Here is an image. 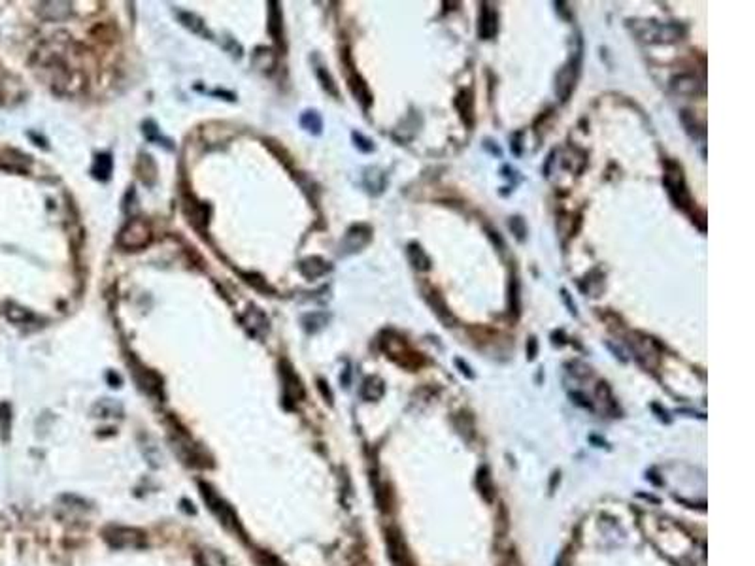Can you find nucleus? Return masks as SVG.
I'll return each mask as SVG.
<instances>
[{
	"label": "nucleus",
	"mask_w": 755,
	"mask_h": 566,
	"mask_svg": "<svg viewBox=\"0 0 755 566\" xmlns=\"http://www.w3.org/2000/svg\"><path fill=\"white\" fill-rule=\"evenodd\" d=\"M350 85H352L353 94L357 96L359 101L365 102V104H368V102H371V93H368V89H366L365 82H363V80H361L359 75H353L352 80H350Z\"/></svg>",
	"instance_id": "19"
},
{
	"label": "nucleus",
	"mask_w": 755,
	"mask_h": 566,
	"mask_svg": "<svg viewBox=\"0 0 755 566\" xmlns=\"http://www.w3.org/2000/svg\"><path fill=\"white\" fill-rule=\"evenodd\" d=\"M299 270H301L302 276L308 277V280H317V277L325 276L331 270V264L321 257H308L299 264Z\"/></svg>",
	"instance_id": "9"
},
{
	"label": "nucleus",
	"mask_w": 755,
	"mask_h": 566,
	"mask_svg": "<svg viewBox=\"0 0 755 566\" xmlns=\"http://www.w3.org/2000/svg\"><path fill=\"white\" fill-rule=\"evenodd\" d=\"M201 559L202 566H231L229 560H226L223 555L217 553V551H214V549H204L201 553Z\"/></svg>",
	"instance_id": "18"
},
{
	"label": "nucleus",
	"mask_w": 755,
	"mask_h": 566,
	"mask_svg": "<svg viewBox=\"0 0 755 566\" xmlns=\"http://www.w3.org/2000/svg\"><path fill=\"white\" fill-rule=\"evenodd\" d=\"M110 174H112V159H110V155H99L93 166V176L96 180L106 182Z\"/></svg>",
	"instance_id": "15"
},
{
	"label": "nucleus",
	"mask_w": 755,
	"mask_h": 566,
	"mask_svg": "<svg viewBox=\"0 0 755 566\" xmlns=\"http://www.w3.org/2000/svg\"><path fill=\"white\" fill-rule=\"evenodd\" d=\"M361 395L365 396L366 400H378L380 396L384 395V382L376 376L366 377L365 385L361 389Z\"/></svg>",
	"instance_id": "14"
},
{
	"label": "nucleus",
	"mask_w": 755,
	"mask_h": 566,
	"mask_svg": "<svg viewBox=\"0 0 755 566\" xmlns=\"http://www.w3.org/2000/svg\"><path fill=\"white\" fill-rule=\"evenodd\" d=\"M301 125L306 129V131L314 132V134H319L321 132V117L317 112H304L301 117Z\"/></svg>",
	"instance_id": "17"
},
{
	"label": "nucleus",
	"mask_w": 755,
	"mask_h": 566,
	"mask_svg": "<svg viewBox=\"0 0 755 566\" xmlns=\"http://www.w3.org/2000/svg\"><path fill=\"white\" fill-rule=\"evenodd\" d=\"M527 353H528V358H535V355H536V340L535 338L528 340Z\"/></svg>",
	"instance_id": "25"
},
{
	"label": "nucleus",
	"mask_w": 755,
	"mask_h": 566,
	"mask_svg": "<svg viewBox=\"0 0 755 566\" xmlns=\"http://www.w3.org/2000/svg\"><path fill=\"white\" fill-rule=\"evenodd\" d=\"M317 78H319L321 82H323V83H321V85H323V87L327 89L329 93L334 94V96H336V94H338V91H336V87H334V82H333V80H331V75H329L327 72H325V70L321 68V66H319V68H317Z\"/></svg>",
	"instance_id": "21"
},
{
	"label": "nucleus",
	"mask_w": 755,
	"mask_h": 566,
	"mask_svg": "<svg viewBox=\"0 0 755 566\" xmlns=\"http://www.w3.org/2000/svg\"><path fill=\"white\" fill-rule=\"evenodd\" d=\"M353 140L357 142V147L361 151H365V153H371V151H374V144H372L371 140L365 138V136H361L359 132H353Z\"/></svg>",
	"instance_id": "23"
},
{
	"label": "nucleus",
	"mask_w": 755,
	"mask_h": 566,
	"mask_svg": "<svg viewBox=\"0 0 755 566\" xmlns=\"http://www.w3.org/2000/svg\"><path fill=\"white\" fill-rule=\"evenodd\" d=\"M580 63H582V53H576L573 55V59L568 61L565 68H561V72L557 74V94H559L563 101H566L570 93H573L574 85H576V75H578Z\"/></svg>",
	"instance_id": "6"
},
{
	"label": "nucleus",
	"mask_w": 755,
	"mask_h": 566,
	"mask_svg": "<svg viewBox=\"0 0 755 566\" xmlns=\"http://www.w3.org/2000/svg\"><path fill=\"white\" fill-rule=\"evenodd\" d=\"M429 304L434 308V312H436V315H438V319H440L446 327H452L453 323H455V317H453L452 312L447 310L446 302L442 300V296L438 295V293H433V296H429Z\"/></svg>",
	"instance_id": "12"
},
{
	"label": "nucleus",
	"mask_w": 755,
	"mask_h": 566,
	"mask_svg": "<svg viewBox=\"0 0 755 566\" xmlns=\"http://www.w3.org/2000/svg\"><path fill=\"white\" fill-rule=\"evenodd\" d=\"M498 31V15L497 12L489 6V4H484L482 6V13H480V38L482 40H491L495 36Z\"/></svg>",
	"instance_id": "8"
},
{
	"label": "nucleus",
	"mask_w": 755,
	"mask_h": 566,
	"mask_svg": "<svg viewBox=\"0 0 755 566\" xmlns=\"http://www.w3.org/2000/svg\"><path fill=\"white\" fill-rule=\"evenodd\" d=\"M178 17H180V21H182L183 25L187 27V29H191V31L195 32V34H204V36H210V32L204 29V23H202L201 19L196 17V15H193V13H185V12H180L178 13Z\"/></svg>",
	"instance_id": "16"
},
{
	"label": "nucleus",
	"mask_w": 755,
	"mask_h": 566,
	"mask_svg": "<svg viewBox=\"0 0 755 566\" xmlns=\"http://www.w3.org/2000/svg\"><path fill=\"white\" fill-rule=\"evenodd\" d=\"M510 226H512V231H514V233H517V238L519 240L525 238V225H523L522 217H512Z\"/></svg>",
	"instance_id": "24"
},
{
	"label": "nucleus",
	"mask_w": 755,
	"mask_h": 566,
	"mask_svg": "<svg viewBox=\"0 0 755 566\" xmlns=\"http://www.w3.org/2000/svg\"><path fill=\"white\" fill-rule=\"evenodd\" d=\"M389 549L391 559H393L395 566H414L412 560H410V555L408 551H406L403 538L396 535V532H389Z\"/></svg>",
	"instance_id": "10"
},
{
	"label": "nucleus",
	"mask_w": 755,
	"mask_h": 566,
	"mask_svg": "<svg viewBox=\"0 0 755 566\" xmlns=\"http://www.w3.org/2000/svg\"><path fill=\"white\" fill-rule=\"evenodd\" d=\"M372 231L366 225H355L352 226L347 234L344 236V242H342V249L344 253H355L359 249H363L368 242H371Z\"/></svg>",
	"instance_id": "7"
},
{
	"label": "nucleus",
	"mask_w": 755,
	"mask_h": 566,
	"mask_svg": "<svg viewBox=\"0 0 755 566\" xmlns=\"http://www.w3.org/2000/svg\"><path fill=\"white\" fill-rule=\"evenodd\" d=\"M635 31L646 42H676L684 34V29L680 25L657 23V21H644V23L636 21Z\"/></svg>",
	"instance_id": "2"
},
{
	"label": "nucleus",
	"mask_w": 755,
	"mask_h": 566,
	"mask_svg": "<svg viewBox=\"0 0 755 566\" xmlns=\"http://www.w3.org/2000/svg\"><path fill=\"white\" fill-rule=\"evenodd\" d=\"M670 85H673L674 91L680 94H697L703 91V83L698 82L697 78H693V75H687V74H682V75H678V78H674Z\"/></svg>",
	"instance_id": "11"
},
{
	"label": "nucleus",
	"mask_w": 755,
	"mask_h": 566,
	"mask_svg": "<svg viewBox=\"0 0 755 566\" xmlns=\"http://www.w3.org/2000/svg\"><path fill=\"white\" fill-rule=\"evenodd\" d=\"M6 317L10 321H13V323H25V321L31 319V314H29L27 310L10 304V306H8V310H6Z\"/></svg>",
	"instance_id": "20"
},
{
	"label": "nucleus",
	"mask_w": 755,
	"mask_h": 566,
	"mask_svg": "<svg viewBox=\"0 0 755 566\" xmlns=\"http://www.w3.org/2000/svg\"><path fill=\"white\" fill-rule=\"evenodd\" d=\"M665 185H667L670 198L676 202V206H680V208L689 206V193H687L686 183H684V176H682V168H680V166H676V164H673V163L667 164Z\"/></svg>",
	"instance_id": "4"
},
{
	"label": "nucleus",
	"mask_w": 755,
	"mask_h": 566,
	"mask_svg": "<svg viewBox=\"0 0 755 566\" xmlns=\"http://www.w3.org/2000/svg\"><path fill=\"white\" fill-rule=\"evenodd\" d=\"M96 408H101L102 417H110V415H113V414H115V412H117V414H121V406H120V404L108 402V400H101V404H96Z\"/></svg>",
	"instance_id": "22"
},
{
	"label": "nucleus",
	"mask_w": 755,
	"mask_h": 566,
	"mask_svg": "<svg viewBox=\"0 0 755 566\" xmlns=\"http://www.w3.org/2000/svg\"><path fill=\"white\" fill-rule=\"evenodd\" d=\"M408 259H410V263H412V266H414L415 270H429L431 268V261H429V257L425 255V252H423L422 247L417 244H410L408 247Z\"/></svg>",
	"instance_id": "13"
},
{
	"label": "nucleus",
	"mask_w": 755,
	"mask_h": 566,
	"mask_svg": "<svg viewBox=\"0 0 755 566\" xmlns=\"http://www.w3.org/2000/svg\"><path fill=\"white\" fill-rule=\"evenodd\" d=\"M201 489H202V497H204V500H206L208 506H210V509L214 511L215 516L220 517L221 523H223L225 527H231L236 530V528H238V519H236V516H234V511L231 509V506H229L223 498L217 497L214 491L210 489V487H206V485H201Z\"/></svg>",
	"instance_id": "5"
},
{
	"label": "nucleus",
	"mask_w": 755,
	"mask_h": 566,
	"mask_svg": "<svg viewBox=\"0 0 755 566\" xmlns=\"http://www.w3.org/2000/svg\"><path fill=\"white\" fill-rule=\"evenodd\" d=\"M104 540L115 549H142L145 547V532L134 527H112L104 528Z\"/></svg>",
	"instance_id": "1"
},
{
	"label": "nucleus",
	"mask_w": 755,
	"mask_h": 566,
	"mask_svg": "<svg viewBox=\"0 0 755 566\" xmlns=\"http://www.w3.org/2000/svg\"><path fill=\"white\" fill-rule=\"evenodd\" d=\"M151 231L148 223L142 219H132L120 234V245L125 249H140L150 244Z\"/></svg>",
	"instance_id": "3"
}]
</instances>
